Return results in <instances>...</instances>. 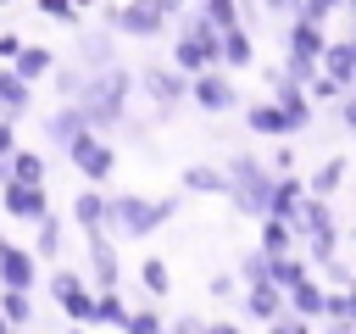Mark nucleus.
<instances>
[{
	"label": "nucleus",
	"instance_id": "f704fd0d",
	"mask_svg": "<svg viewBox=\"0 0 356 334\" xmlns=\"http://www.w3.org/2000/svg\"><path fill=\"white\" fill-rule=\"evenodd\" d=\"M122 334H167V317H161L156 306H128V323H122Z\"/></svg>",
	"mask_w": 356,
	"mask_h": 334
},
{
	"label": "nucleus",
	"instance_id": "a19ab883",
	"mask_svg": "<svg viewBox=\"0 0 356 334\" xmlns=\"http://www.w3.org/2000/svg\"><path fill=\"white\" fill-rule=\"evenodd\" d=\"M267 161H273V173H295V145H289V139H278Z\"/></svg>",
	"mask_w": 356,
	"mask_h": 334
},
{
	"label": "nucleus",
	"instance_id": "b1692460",
	"mask_svg": "<svg viewBox=\"0 0 356 334\" xmlns=\"http://www.w3.org/2000/svg\"><path fill=\"white\" fill-rule=\"evenodd\" d=\"M11 67H17L28 84H44V78L56 72V50H50V45H28V39H22V50H17V61H11Z\"/></svg>",
	"mask_w": 356,
	"mask_h": 334
},
{
	"label": "nucleus",
	"instance_id": "c03bdc74",
	"mask_svg": "<svg viewBox=\"0 0 356 334\" xmlns=\"http://www.w3.org/2000/svg\"><path fill=\"white\" fill-rule=\"evenodd\" d=\"M256 6H261L267 17H289V11H295V0H256Z\"/></svg>",
	"mask_w": 356,
	"mask_h": 334
},
{
	"label": "nucleus",
	"instance_id": "49530a36",
	"mask_svg": "<svg viewBox=\"0 0 356 334\" xmlns=\"http://www.w3.org/2000/svg\"><path fill=\"white\" fill-rule=\"evenodd\" d=\"M6 328H11V323H6V312H0V334H6Z\"/></svg>",
	"mask_w": 356,
	"mask_h": 334
},
{
	"label": "nucleus",
	"instance_id": "2eb2a0df",
	"mask_svg": "<svg viewBox=\"0 0 356 334\" xmlns=\"http://www.w3.org/2000/svg\"><path fill=\"white\" fill-rule=\"evenodd\" d=\"M217 67H228V72H245V67H256V39H250V22L217 28Z\"/></svg>",
	"mask_w": 356,
	"mask_h": 334
},
{
	"label": "nucleus",
	"instance_id": "0eeeda50",
	"mask_svg": "<svg viewBox=\"0 0 356 334\" xmlns=\"http://www.w3.org/2000/svg\"><path fill=\"white\" fill-rule=\"evenodd\" d=\"M139 95L150 100V111H156V122H167L184 100H189V72H178L172 61H145L139 72Z\"/></svg>",
	"mask_w": 356,
	"mask_h": 334
},
{
	"label": "nucleus",
	"instance_id": "9d476101",
	"mask_svg": "<svg viewBox=\"0 0 356 334\" xmlns=\"http://www.w3.org/2000/svg\"><path fill=\"white\" fill-rule=\"evenodd\" d=\"M67 161H72V173H83L89 184H106V178L117 173V145H111L100 128H83V134H72Z\"/></svg>",
	"mask_w": 356,
	"mask_h": 334
},
{
	"label": "nucleus",
	"instance_id": "603ef678",
	"mask_svg": "<svg viewBox=\"0 0 356 334\" xmlns=\"http://www.w3.org/2000/svg\"><path fill=\"white\" fill-rule=\"evenodd\" d=\"M350 239H356V234H350Z\"/></svg>",
	"mask_w": 356,
	"mask_h": 334
},
{
	"label": "nucleus",
	"instance_id": "79ce46f5",
	"mask_svg": "<svg viewBox=\"0 0 356 334\" xmlns=\"http://www.w3.org/2000/svg\"><path fill=\"white\" fill-rule=\"evenodd\" d=\"M17 150V117H0V156Z\"/></svg>",
	"mask_w": 356,
	"mask_h": 334
},
{
	"label": "nucleus",
	"instance_id": "7ed1b4c3",
	"mask_svg": "<svg viewBox=\"0 0 356 334\" xmlns=\"http://www.w3.org/2000/svg\"><path fill=\"white\" fill-rule=\"evenodd\" d=\"M222 173H228V184H222V200L239 212V217H267V200H273V184H278V173H273V161L267 156H250V150H234L228 161H222Z\"/></svg>",
	"mask_w": 356,
	"mask_h": 334
},
{
	"label": "nucleus",
	"instance_id": "09e8293b",
	"mask_svg": "<svg viewBox=\"0 0 356 334\" xmlns=\"http://www.w3.org/2000/svg\"><path fill=\"white\" fill-rule=\"evenodd\" d=\"M345 11H350V17H356V0H350V6H345Z\"/></svg>",
	"mask_w": 356,
	"mask_h": 334
},
{
	"label": "nucleus",
	"instance_id": "dca6fc26",
	"mask_svg": "<svg viewBox=\"0 0 356 334\" xmlns=\"http://www.w3.org/2000/svg\"><path fill=\"white\" fill-rule=\"evenodd\" d=\"M245 128H250L256 139H295V128H289V117H284V106H278L273 95H261V100L245 106Z\"/></svg>",
	"mask_w": 356,
	"mask_h": 334
},
{
	"label": "nucleus",
	"instance_id": "5701e85b",
	"mask_svg": "<svg viewBox=\"0 0 356 334\" xmlns=\"http://www.w3.org/2000/svg\"><path fill=\"white\" fill-rule=\"evenodd\" d=\"M256 245H261L267 256H278V250H300V239H295V223H289V217H273V212L256 223Z\"/></svg>",
	"mask_w": 356,
	"mask_h": 334
},
{
	"label": "nucleus",
	"instance_id": "a878e982",
	"mask_svg": "<svg viewBox=\"0 0 356 334\" xmlns=\"http://www.w3.org/2000/svg\"><path fill=\"white\" fill-rule=\"evenodd\" d=\"M300 200H306V178H300V173H278L267 212H273V217H295V206H300Z\"/></svg>",
	"mask_w": 356,
	"mask_h": 334
},
{
	"label": "nucleus",
	"instance_id": "ddd939ff",
	"mask_svg": "<svg viewBox=\"0 0 356 334\" xmlns=\"http://www.w3.org/2000/svg\"><path fill=\"white\" fill-rule=\"evenodd\" d=\"M284 306H289V289H284V284H273V278H261V284H245V289H239V317H245V323H273Z\"/></svg>",
	"mask_w": 356,
	"mask_h": 334
},
{
	"label": "nucleus",
	"instance_id": "c85d7f7f",
	"mask_svg": "<svg viewBox=\"0 0 356 334\" xmlns=\"http://www.w3.org/2000/svg\"><path fill=\"white\" fill-rule=\"evenodd\" d=\"M139 284H145L150 301H167V295H172V267H167V256H145V262H139Z\"/></svg>",
	"mask_w": 356,
	"mask_h": 334
},
{
	"label": "nucleus",
	"instance_id": "a18cd8bd",
	"mask_svg": "<svg viewBox=\"0 0 356 334\" xmlns=\"http://www.w3.org/2000/svg\"><path fill=\"white\" fill-rule=\"evenodd\" d=\"M6 178H11V156H0V184H6Z\"/></svg>",
	"mask_w": 356,
	"mask_h": 334
},
{
	"label": "nucleus",
	"instance_id": "4c0bfd02",
	"mask_svg": "<svg viewBox=\"0 0 356 334\" xmlns=\"http://www.w3.org/2000/svg\"><path fill=\"white\" fill-rule=\"evenodd\" d=\"M317 267H323V278H328L334 289H345V284H356V273H350V267H345L339 256H328V262H317Z\"/></svg>",
	"mask_w": 356,
	"mask_h": 334
},
{
	"label": "nucleus",
	"instance_id": "3c124183",
	"mask_svg": "<svg viewBox=\"0 0 356 334\" xmlns=\"http://www.w3.org/2000/svg\"><path fill=\"white\" fill-rule=\"evenodd\" d=\"M0 6H11V0H0Z\"/></svg>",
	"mask_w": 356,
	"mask_h": 334
},
{
	"label": "nucleus",
	"instance_id": "f3484780",
	"mask_svg": "<svg viewBox=\"0 0 356 334\" xmlns=\"http://www.w3.org/2000/svg\"><path fill=\"white\" fill-rule=\"evenodd\" d=\"M117 28H100V33H78V45H72V61L78 67H111V61H122L117 56Z\"/></svg>",
	"mask_w": 356,
	"mask_h": 334
},
{
	"label": "nucleus",
	"instance_id": "c9c22d12",
	"mask_svg": "<svg viewBox=\"0 0 356 334\" xmlns=\"http://www.w3.org/2000/svg\"><path fill=\"white\" fill-rule=\"evenodd\" d=\"M200 11H206L211 28H234V22H245V6H239V0H200Z\"/></svg>",
	"mask_w": 356,
	"mask_h": 334
},
{
	"label": "nucleus",
	"instance_id": "c756f323",
	"mask_svg": "<svg viewBox=\"0 0 356 334\" xmlns=\"http://www.w3.org/2000/svg\"><path fill=\"white\" fill-rule=\"evenodd\" d=\"M0 312L11 328H33L39 312H33V289H0Z\"/></svg>",
	"mask_w": 356,
	"mask_h": 334
},
{
	"label": "nucleus",
	"instance_id": "f257e3e1",
	"mask_svg": "<svg viewBox=\"0 0 356 334\" xmlns=\"http://www.w3.org/2000/svg\"><path fill=\"white\" fill-rule=\"evenodd\" d=\"M139 95V78L122 67V61H111V67H83V84L72 89V100L83 106V117H89V128H122L128 122V100Z\"/></svg>",
	"mask_w": 356,
	"mask_h": 334
},
{
	"label": "nucleus",
	"instance_id": "aec40b11",
	"mask_svg": "<svg viewBox=\"0 0 356 334\" xmlns=\"http://www.w3.org/2000/svg\"><path fill=\"white\" fill-rule=\"evenodd\" d=\"M323 72L339 78L345 89L356 84V33H350V39H334V33H328V45H323Z\"/></svg>",
	"mask_w": 356,
	"mask_h": 334
},
{
	"label": "nucleus",
	"instance_id": "4be33fe9",
	"mask_svg": "<svg viewBox=\"0 0 356 334\" xmlns=\"http://www.w3.org/2000/svg\"><path fill=\"white\" fill-rule=\"evenodd\" d=\"M61 245H67V223H61L56 212H44V217L33 223V256H39V262H61Z\"/></svg>",
	"mask_w": 356,
	"mask_h": 334
},
{
	"label": "nucleus",
	"instance_id": "7c9ffc66",
	"mask_svg": "<svg viewBox=\"0 0 356 334\" xmlns=\"http://www.w3.org/2000/svg\"><path fill=\"white\" fill-rule=\"evenodd\" d=\"M11 178H22V184H44V178H50V161H44V150H28V145H17V150H11Z\"/></svg>",
	"mask_w": 356,
	"mask_h": 334
},
{
	"label": "nucleus",
	"instance_id": "8fccbe9b",
	"mask_svg": "<svg viewBox=\"0 0 356 334\" xmlns=\"http://www.w3.org/2000/svg\"><path fill=\"white\" fill-rule=\"evenodd\" d=\"M184 6H200V0H184Z\"/></svg>",
	"mask_w": 356,
	"mask_h": 334
},
{
	"label": "nucleus",
	"instance_id": "cd10ccee",
	"mask_svg": "<svg viewBox=\"0 0 356 334\" xmlns=\"http://www.w3.org/2000/svg\"><path fill=\"white\" fill-rule=\"evenodd\" d=\"M289 306H295L300 317H312V323H323V306H328V289H323V284H317V278L306 273V278H300V284L289 289Z\"/></svg>",
	"mask_w": 356,
	"mask_h": 334
},
{
	"label": "nucleus",
	"instance_id": "6ab92c4d",
	"mask_svg": "<svg viewBox=\"0 0 356 334\" xmlns=\"http://www.w3.org/2000/svg\"><path fill=\"white\" fill-rule=\"evenodd\" d=\"M28 106H33V84L11 67V61H0V117H28Z\"/></svg>",
	"mask_w": 356,
	"mask_h": 334
},
{
	"label": "nucleus",
	"instance_id": "f8f14e48",
	"mask_svg": "<svg viewBox=\"0 0 356 334\" xmlns=\"http://www.w3.org/2000/svg\"><path fill=\"white\" fill-rule=\"evenodd\" d=\"M0 212L11 217V223H39L44 212H50V189L44 184H22V178H6L0 184Z\"/></svg>",
	"mask_w": 356,
	"mask_h": 334
},
{
	"label": "nucleus",
	"instance_id": "2f4dec72",
	"mask_svg": "<svg viewBox=\"0 0 356 334\" xmlns=\"http://www.w3.org/2000/svg\"><path fill=\"white\" fill-rule=\"evenodd\" d=\"M122 323H128L122 289H95V328H122Z\"/></svg>",
	"mask_w": 356,
	"mask_h": 334
},
{
	"label": "nucleus",
	"instance_id": "a211bd4d",
	"mask_svg": "<svg viewBox=\"0 0 356 334\" xmlns=\"http://www.w3.org/2000/svg\"><path fill=\"white\" fill-rule=\"evenodd\" d=\"M89 128V117H83V106L78 100H61L50 117H44V145H56V150H67L72 145V134H83Z\"/></svg>",
	"mask_w": 356,
	"mask_h": 334
},
{
	"label": "nucleus",
	"instance_id": "58836bf2",
	"mask_svg": "<svg viewBox=\"0 0 356 334\" xmlns=\"http://www.w3.org/2000/svg\"><path fill=\"white\" fill-rule=\"evenodd\" d=\"M334 106H339V128H345V134L356 139V84H350V89H345V95H339Z\"/></svg>",
	"mask_w": 356,
	"mask_h": 334
},
{
	"label": "nucleus",
	"instance_id": "6e6552de",
	"mask_svg": "<svg viewBox=\"0 0 356 334\" xmlns=\"http://www.w3.org/2000/svg\"><path fill=\"white\" fill-rule=\"evenodd\" d=\"M83 278L95 289H122V239H111L106 228L83 234Z\"/></svg>",
	"mask_w": 356,
	"mask_h": 334
},
{
	"label": "nucleus",
	"instance_id": "ea45409f",
	"mask_svg": "<svg viewBox=\"0 0 356 334\" xmlns=\"http://www.w3.org/2000/svg\"><path fill=\"white\" fill-rule=\"evenodd\" d=\"M206 289H211V301H228V295L239 289V273H211V278H206Z\"/></svg>",
	"mask_w": 356,
	"mask_h": 334
},
{
	"label": "nucleus",
	"instance_id": "39448f33",
	"mask_svg": "<svg viewBox=\"0 0 356 334\" xmlns=\"http://www.w3.org/2000/svg\"><path fill=\"white\" fill-rule=\"evenodd\" d=\"M323 45H328V22L312 17H284V72L289 78H312L323 67Z\"/></svg>",
	"mask_w": 356,
	"mask_h": 334
},
{
	"label": "nucleus",
	"instance_id": "9b49d317",
	"mask_svg": "<svg viewBox=\"0 0 356 334\" xmlns=\"http://www.w3.org/2000/svg\"><path fill=\"white\" fill-rule=\"evenodd\" d=\"M261 84H267V95L284 106L289 128H295V134H306V128H312V117H317V100L306 95V84H300V78H289L284 67H267V72H261Z\"/></svg>",
	"mask_w": 356,
	"mask_h": 334
},
{
	"label": "nucleus",
	"instance_id": "e433bc0d",
	"mask_svg": "<svg viewBox=\"0 0 356 334\" xmlns=\"http://www.w3.org/2000/svg\"><path fill=\"white\" fill-rule=\"evenodd\" d=\"M267 278V250L256 245L250 256H239V284H261Z\"/></svg>",
	"mask_w": 356,
	"mask_h": 334
},
{
	"label": "nucleus",
	"instance_id": "423d86ee",
	"mask_svg": "<svg viewBox=\"0 0 356 334\" xmlns=\"http://www.w3.org/2000/svg\"><path fill=\"white\" fill-rule=\"evenodd\" d=\"M100 17L122 39H167L172 33V17L161 11V0H100Z\"/></svg>",
	"mask_w": 356,
	"mask_h": 334
},
{
	"label": "nucleus",
	"instance_id": "393cba45",
	"mask_svg": "<svg viewBox=\"0 0 356 334\" xmlns=\"http://www.w3.org/2000/svg\"><path fill=\"white\" fill-rule=\"evenodd\" d=\"M72 223L89 234V228H106V195H100V184H83L78 195H72Z\"/></svg>",
	"mask_w": 356,
	"mask_h": 334
},
{
	"label": "nucleus",
	"instance_id": "72a5a7b5",
	"mask_svg": "<svg viewBox=\"0 0 356 334\" xmlns=\"http://www.w3.org/2000/svg\"><path fill=\"white\" fill-rule=\"evenodd\" d=\"M33 11H39L44 22H56V28H78V17H83L78 0H33Z\"/></svg>",
	"mask_w": 356,
	"mask_h": 334
},
{
	"label": "nucleus",
	"instance_id": "412c9836",
	"mask_svg": "<svg viewBox=\"0 0 356 334\" xmlns=\"http://www.w3.org/2000/svg\"><path fill=\"white\" fill-rule=\"evenodd\" d=\"M222 184H228V173L211 167V161H195V167L178 173V195H222Z\"/></svg>",
	"mask_w": 356,
	"mask_h": 334
},
{
	"label": "nucleus",
	"instance_id": "bb28decb",
	"mask_svg": "<svg viewBox=\"0 0 356 334\" xmlns=\"http://www.w3.org/2000/svg\"><path fill=\"white\" fill-rule=\"evenodd\" d=\"M306 273H312L306 250H278V256H267V278H273V284H284V289H295Z\"/></svg>",
	"mask_w": 356,
	"mask_h": 334
},
{
	"label": "nucleus",
	"instance_id": "37998d69",
	"mask_svg": "<svg viewBox=\"0 0 356 334\" xmlns=\"http://www.w3.org/2000/svg\"><path fill=\"white\" fill-rule=\"evenodd\" d=\"M17 50H22V33L6 28V33H0V61H17Z\"/></svg>",
	"mask_w": 356,
	"mask_h": 334
},
{
	"label": "nucleus",
	"instance_id": "1a4fd4ad",
	"mask_svg": "<svg viewBox=\"0 0 356 334\" xmlns=\"http://www.w3.org/2000/svg\"><path fill=\"white\" fill-rule=\"evenodd\" d=\"M189 106H200L206 117H228V111H239L234 72H228V67H200V72H189Z\"/></svg>",
	"mask_w": 356,
	"mask_h": 334
},
{
	"label": "nucleus",
	"instance_id": "473e14b6",
	"mask_svg": "<svg viewBox=\"0 0 356 334\" xmlns=\"http://www.w3.org/2000/svg\"><path fill=\"white\" fill-rule=\"evenodd\" d=\"M345 173H350V161H345V156H328V161L306 178V189H312V195H334V189L345 184Z\"/></svg>",
	"mask_w": 356,
	"mask_h": 334
},
{
	"label": "nucleus",
	"instance_id": "f03ea898",
	"mask_svg": "<svg viewBox=\"0 0 356 334\" xmlns=\"http://www.w3.org/2000/svg\"><path fill=\"white\" fill-rule=\"evenodd\" d=\"M172 217H178V195H134V189L106 195V234L122 239V245L128 239H150Z\"/></svg>",
	"mask_w": 356,
	"mask_h": 334
},
{
	"label": "nucleus",
	"instance_id": "20e7f679",
	"mask_svg": "<svg viewBox=\"0 0 356 334\" xmlns=\"http://www.w3.org/2000/svg\"><path fill=\"white\" fill-rule=\"evenodd\" d=\"M295 239H300V250H306V262L317 267V262H328V256H339V223H334V206H328V195H312L306 189V200L295 206Z\"/></svg>",
	"mask_w": 356,
	"mask_h": 334
},
{
	"label": "nucleus",
	"instance_id": "4468645a",
	"mask_svg": "<svg viewBox=\"0 0 356 334\" xmlns=\"http://www.w3.org/2000/svg\"><path fill=\"white\" fill-rule=\"evenodd\" d=\"M0 289H39V256L0 234Z\"/></svg>",
	"mask_w": 356,
	"mask_h": 334
},
{
	"label": "nucleus",
	"instance_id": "de8ad7c7",
	"mask_svg": "<svg viewBox=\"0 0 356 334\" xmlns=\"http://www.w3.org/2000/svg\"><path fill=\"white\" fill-rule=\"evenodd\" d=\"M78 6H83V11H89V6H100V0H78Z\"/></svg>",
	"mask_w": 356,
	"mask_h": 334
}]
</instances>
